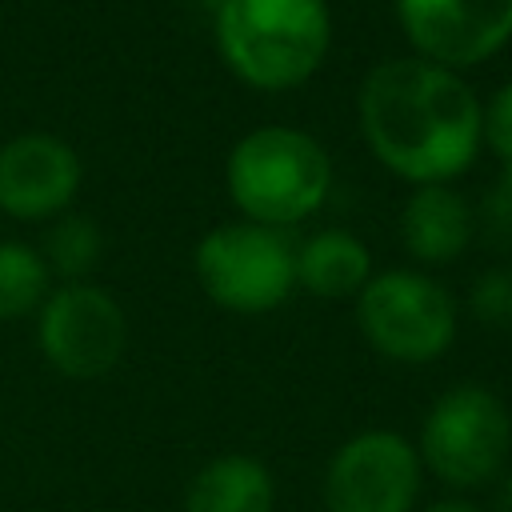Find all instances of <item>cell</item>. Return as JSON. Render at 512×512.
<instances>
[{"label": "cell", "instance_id": "6da1fadb", "mask_svg": "<svg viewBox=\"0 0 512 512\" xmlns=\"http://www.w3.org/2000/svg\"><path fill=\"white\" fill-rule=\"evenodd\" d=\"M360 136L408 184H448L484 144V108L460 72L420 56L380 60L356 92Z\"/></svg>", "mask_w": 512, "mask_h": 512}, {"label": "cell", "instance_id": "7a4b0ae2", "mask_svg": "<svg viewBox=\"0 0 512 512\" xmlns=\"http://www.w3.org/2000/svg\"><path fill=\"white\" fill-rule=\"evenodd\" d=\"M216 48L248 88H296L332 48L328 0H228L216 12Z\"/></svg>", "mask_w": 512, "mask_h": 512}, {"label": "cell", "instance_id": "3957f363", "mask_svg": "<svg viewBox=\"0 0 512 512\" xmlns=\"http://www.w3.org/2000/svg\"><path fill=\"white\" fill-rule=\"evenodd\" d=\"M224 184L244 220L288 228L324 208L332 192V160L316 136L288 124H260L232 144Z\"/></svg>", "mask_w": 512, "mask_h": 512}, {"label": "cell", "instance_id": "277c9868", "mask_svg": "<svg viewBox=\"0 0 512 512\" xmlns=\"http://www.w3.org/2000/svg\"><path fill=\"white\" fill-rule=\"evenodd\" d=\"M412 444L424 476H436L456 496L484 492L496 476L508 472L512 416L492 388L452 384L432 400Z\"/></svg>", "mask_w": 512, "mask_h": 512}, {"label": "cell", "instance_id": "5b68a950", "mask_svg": "<svg viewBox=\"0 0 512 512\" xmlns=\"http://www.w3.org/2000/svg\"><path fill=\"white\" fill-rule=\"evenodd\" d=\"M356 328L384 360L432 364L456 340V300L416 268H388L356 292Z\"/></svg>", "mask_w": 512, "mask_h": 512}, {"label": "cell", "instance_id": "8992f818", "mask_svg": "<svg viewBox=\"0 0 512 512\" xmlns=\"http://www.w3.org/2000/svg\"><path fill=\"white\" fill-rule=\"evenodd\" d=\"M192 264L204 296L240 316L272 312L296 288V248L280 228H264L252 220L220 224L200 236Z\"/></svg>", "mask_w": 512, "mask_h": 512}, {"label": "cell", "instance_id": "52a82bcc", "mask_svg": "<svg viewBox=\"0 0 512 512\" xmlns=\"http://www.w3.org/2000/svg\"><path fill=\"white\" fill-rule=\"evenodd\" d=\"M424 492V464L416 444L392 428H364L348 436L324 468V512H416Z\"/></svg>", "mask_w": 512, "mask_h": 512}, {"label": "cell", "instance_id": "ba28073f", "mask_svg": "<svg viewBox=\"0 0 512 512\" xmlns=\"http://www.w3.org/2000/svg\"><path fill=\"white\" fill-rule=\"evenodd\" d=\"M40 356L68 380L108 376L128 344L124 308L96 284H60L36 308Z\"/></svg>", "mask_w": 512, "mask_h": 512}, {"label": "cell", "instance_id": "9c48e42d", "mask_svg": "<svg viewBox=\"0 0 512 512\" xmlns=\"http://www.w3.org/2000/svg\"><path fill=\"white\" fill-rule=\"evenodd\" d=\"M396 20L420 60L472 68L512 40V0H396Z\"/></svg>", "mask_w": 512, "mask_h": 512}, {"label": "cell", "instance_id": "30bf717a", "mask_svg": "<svg viewBox=\"0 0 512 512\" xmlns=\"http://www.w3.org/2000/svg\"><path fill=\"white\" fill-rule=\"evenodd\" d=\"M84 164L72 144L48 132H20L0 144V212L52 220L76 200Z\"/></svg>", "mask_w": 512, "mask_h": 512}, {"label": "cell", "instance_id": "8fae6325", "mask_svg": "<svg viewBox=\"0 0 512 512\" xmlns=\"http://www.w3.org/2000/svg\"><path fill=\"white\" fill-rule=\"evenodd\" d=\"M476 236L472 204L452 184H420L400 212V240L420 264H452Z\"/></svg>", "mask_w": 512, "mask_h": 512}, {"label": "cell", "instance_id": "7c38bea8", "mask_svg": "<svg viewBox=\"0 0 512 512\" xmlns=\"http://www.w3.org/2000/svg\"><path fill=\"white\" fill-rule=\"evenodd\" d=\"M184 512H276L272 468L252 452L212 456L188 480Z\"/></svg>", "mask_w": 512, "mask_h": 512}, {"label": "cell", "instance_id": "4fadbf2b", "mask_svg": "<svg viewBox=\"0 0 512 512\" xmlns=\"http://www.w3.org/2000/svg\"><path fill=\"white\" fill-rule=\"evenodd\" d=\"M372 280V252L344 228H324L296 248V284L320 300L356 296Z\"/></svg>", "mask_w": 512, "mask_h": 512}, {"label": "cell", "instance_id": "5bb4252c", "mask_svg": "<svg viewBox=\"0 0 512 512\" xmlns=\"http://www.w3.org/2000/svg\"><path fill=\"white\" fill-rule=\"evenodd\" d=\"M48 264L40 248L24 240H0V320H20L44 304L48 288Z\"/></svg>", "mask_w": 512, "mask_h": 512}, {"label": "cell", "instance_id": "9a60e30c", "mask_svg": "<svg viewBox=\"0 0 512 512\" xmlns=\"http://www.w3.org/2000/svg\"><path fill=\"white\" fill-rule=\"evenodd\" d=\"M104 252V236H100V224L92 216H80V212H64L52 220V228L44 232V244H40V256L48 264V272L64 276V284H76L84 280L96 260Z\"/></svg>", "mask_w": 512, "mask_h": 512}, {"label": "cell", "instance_id": "2e32d148", "mask_svg": "<svg viewBox=\"0 0 512 512\" xmlns=\"http://www.w3.org/2000/svg\"><path fill=\"white\" fill-rule=\"evenodd\" d=\"M472 220L488 252H512V168H504L500 180L484 188L480 204L472 208Z\"/></svg>", "mask_w": 512, "mask_h": 512}, {"label": "cell", "instance_id": "e0dca14e", "mask_svg": "<svg viewBox=\"0 0 512 512\" xmlns=\"http://www.w3.org/2000/svg\"><path fill=\"white\" fill-rule=\"evenodd\" d=\"M468 308L484 328L512 332V264H496L472 280Z\"/></svg>", "mask_w": 512, "mask_h": 512}, {"label": "cell", "instance_id": "ac0fdd59", "mask_svg": "<svg viewBox=\"0 0 512 512\" xmlns=\"http://www.w3.org/2000/svg\"><path fill=\"white\" fill-rule=\"evenodd\" d=\"M484 144L504 160V168H512V80L484 108Z\"/></svg>", "mask_w": 512, "mask_h": 512}, {"label": "cell", "instance_id": "d6986e66", "mask_svg": "<svg viewBox=\"0 0 512 512\" xmlns=\"http://www.w3.org/2000/svg\"><path fill=\"white\" fill-rule=\"evenodd\" d=\"M484 512H512V472H504L488 484V508Z\"/></svg>", "mask_w": 512, "mask_h": 512}, {"label": "cell", "instance_id": "ffe728a7", "mask_svg": "<svg viewBox=\"0 0 512 512\" xmlns=\"http://www.w3.org/2000/svg\"><path fill=\"white\" fill-rule=\"evenodd\" d=\"M416 512H484L476 500H468V496H456V492H448V496H436V500H428V504H420Z\"/></svg>", "mask_w": 512, "mask_h": 512}, {"label": "cell", "instance_id": "44dd1931", "mask_svg": "<svg viewBox=\"0 0 512 512\" xmlns=\"http://www.w3.org/2000/svg\"><path fill=\"white\" fill-rule=\"evenodd\" d=\"M196 4H200V8H208V12H212V16H216V12H220V8H224V4H228V0H196Z\"/></svg>", "mask_w": 512, "mask_h": 512}]
</instances>
